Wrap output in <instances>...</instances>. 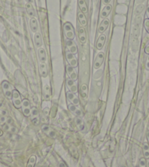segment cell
Listing matches in <instances>:
<instances>
[{
  "label": "cell",
  "instance_id": "cell-1",
  "mask_svg": "<svg viewBox=\"0 0 149 167\" xmlns=\"http://www.w3.org/2000/svg\"><path fill=\"white\" fill-rule=\"evenodd\" d=\"M64 32L68 40H73L74 38V31L72 25L70 23H65L64 24Z\"/></svg>",
  "mask_w": 149,
  "mask_h": 167
},
{
  "label": "cell",
  "instance_id": "cell-2",
  "mask_svg": "<svg viewBox=\"0 0 149 167\" xmlns=\"http://www.w3.org/2000/svg\"><path fill=\"white\" fill-rule=\"evenodd\" d=\"M12 101H13V103L15 108H21L22 100H21V98L20 93H19L18 91L16 90V89H13V90Z\"/></svg>",
  "mask_w": 149,
  "mask_h": 167
},
{
  "label": "cell",
  "instance_id": "cell-3",
  "mask_svg": "<svg viewBox=\"0 0 149 167\" xmlns=\"http://www.w3.org/2000/svg\"><path fill=\"white\" fill-rule=\"evenodd\" d=\"M2 87L3 92L8 99H12V95H13V90L11 89V86L10 83L7 81H4L2 83Z\"/></svg>",
  "mask_w": 149,
  "mask_h": 167
},
{
  "label": "cell",
  "instance_id": "cell-4",
  "mask_svg": "<svg viewBox=\"0 0 149 167\" xmlns=\"http://www.w3.org/2000/svg\"><path fill=\"white\" fill-rule=\"evenodd\" d=\"M22 111L26 117H29L31 115V107L30 103L27 99H24L21 104Z\"/></svg>",
  "mask_w": 149,
  "mask_h": 167
},
{
  "label": "cell",
  "instance_id": "cell-5",
  "mask_svg": "<svg viewBox=\"0 0 149 167\" xmlns=\"http://www.w3.org/2000/svg\"><path fill=\"white\" fill-rule=\"evenodd\" d=\"M104 56H105V55H104L103 52L98 53L96 58H95L94 63V68L95 69H98L101 67L104 61Z\"/></svg>",
  "mask_w": 149,
  "mask_h": 167
},
{
  "label": "cell",
  "instance_id": "cell-6",
  "mask_svg": "<svg viewBox=\"0 0 149 167\" xmlns=\"http://www.w3.org/2000/svg\"><path fill=\"white\" fill-rule=\"evenodd\" d=\"M66 46H67V47L68 48L69 51H70V52L72 53V54H73L74 55L77 54L78 48L75 43L73 42V40L67 39V40L66 41Z\"/></svg>",
  "mask_w": 149,
  "mask_h": 167
},
{
  "label": "cell",
  "instance_id": "cell-7",
  "mask_svg": "<svg viewBox=\"0 0 149 167\" xmlns=\"http://www.w3.org/2000/svg\"><path fill=\"white\" fill-rule=\"evenodd\" d=\"M31 117H32V122L34 125H37L39 123V112L36 107L31 108Z\"/></svg>",
  "mask_w": 149,
  "mask_h": 167
},
{
  "label": "cell",
  "instance_id": "cell-8",
  "mask_svg": "<svg viewBox=\"0 0 149 167\" xmlns=\"http://www.w3.org/2000/svg\"><path fill=\"white\" fill-rule=\"evenodd\" d=\"M105 40H106V35L105 34H102L99 37L97 42L96 47L98 50H101L103 48L104 45L105 43Z\"/></svg>",
  "mask_w": 149,
  "mask_h": 167
},
{
  "label": "cell",
  "instance_id": "cell-9",
  "mask_svg": "<svg viewBox=\"0 0 149 167\" xmlns=\"http://www.w3.org/2000/svg\"><path fill=\"white\" fill-rule=\"evenodd\" d=\"M111 10H112V5L110 4L107 5L104 8V9L102 10L101 13H100V18H103V19L106 18L107 15L110 13Z\"/></svg>",
  "mask_w": 149,
  "mask_h": 167
},
{
  "label": "cell",
  "instance_id": "cell-10",
  "mask_svg": "<svg viewBox=\"0 0 149 167\" xmlns=\"http://www.w3.org/2000/svg\"><path fill=\"white\" fill-rule=\"evenodd\" d=\"M109 23H110V21H109L108 18H105V19L101 22L100 27H99L98 28L99 32H100V33H103V32L107 30V27H108Z\"/></svg>",
  "mask_w": 149,
  "mask_h": 167
},
{
  "label": "cell",
  "instance_id": "cell-11",
  "mask_svg": "<svg viewBox=\"0 0 149 167\" xmlns=\"http://www.w3.org/2000/svg\"><path fill=\"white\" fill-rule=\"evenodd\" d=\"M37 54H38V57H39L40 62L41 63H45L46 62V51H45L44 49L43 48H39L37 51Z\"/></svg>",
  "mask_w": 149,
  "mask_h": 167
},
{
  "label": "cell",
  "instance_id": "cell-12",
  "mask_svg": "<svg viewBox=\"0 0 149 167\" xmlns=\"http://www.w3.org/2000/svg\"><path fill=\"white\" fill-rule=\"evenodd\" d=\"M78 37L81 43H85L86 42V34L84 27H81L78 30Z\"/></svg>",
  "mask_w": 149,
  "mask_h": 167
},
{
  "label": "cell",
  "instance_id": "cell-13",
  "mask_svg": "<svg viewBox=\"0 0 149 167\" xmlns=\"http://www.w3.org/2000/svg\"><path fill=\"white\" fill-rule=\"evenodd\" d=\"M40 74L43 78H46L48 76V68H47V65L45 63H41L40 65Z\"/></svg>",
  "mask_w": 149,
  "mask_h": 167
},
{
  "label": "cell",
  "instance_id": "cell-14",
  "mask_svg": "<svg viewBox=\"0 0 149 167\" xmlns=\"http://www.w3.org/2000/svg\"><path fill=\"white\" fill-rule=\"evenodd\" d=\"M34 43L37 48H41L43 44V39L40 33H36L34 34Z\"/></svg>",
  "mask_w": 149,
  "mask_h": 167
},
{
  "label": "cell",
  "instance_id": "cell-15",
  "mask_svg": "<svg viewBox=\"0 0 149 167\" xmlns=\"http://www.w3.org/2000/svg\"><path fill=\"white\" fill-rule=\"evenodd\" d=\"M78 18L79 22L83 27H85V26L87 25V20H86V16H85L84 13H82V12H79L78 13Z\"/></svg>",
  "mask_w": 149,
  "mask_h": 167
},
{
  "label": "cell",
  "instance_id": "cell-16",
  "mask_svg": "<svg viewBox=\"0 0 149 167\" xmlns=\"http://www.w3.org/2000/svg\"><path fill=\"white\" fill-rule=\"evenodd\" d=\"M26 10H27V14H28L29 16L32 17V18L34 17V15H35V12H34V8H33L31 3H27V5H26Z\"/></svg>",
  "mask_w": 149,
  "mask_h": 167
},
{
  "label": "cell",
  "instance_id": "cell-17",
  "mask_svg": "<svg viewBox=\"0 0 149 167\" xmlns=\"http://www.w3.org/2000/svg\"><path fill=\"white\" fill-rule=\"evenodd\" d=\"M43 96H44L45 100H49L51 97V88L48 84L45 85L43 88Z\"/></svg>",
  "mask_w": 149,
  "mask_h": 167
},
{
  "label": "cell",
  "instance_id": "cell-18",
  "mask_svg": "<svg viewBox=\"0 0 149 167\" xmlns=\"http://www.w3.org/2000/svg\"><path fill=\"white\" fill-rule=\"evenodd\" d=\"M78 5L81 12L84 13H87L88 8L85 0H78Z\"/></svg>",
  "mask_w": 149,
  "mask_h": 167
},
{
  "label": "cell",
  "instance_id": "cell-19",
  "mask_svg": "<svg viewBox=\"0 0 149 167\" xmlns=\"http://www.w3.org/2000/svg\"><path fill=\"white\" fill-rule=\"evenodd\" d=\"M30 28L32 32H36L38 30L37 20L34 18H32L30 20Z\"/></svg>",
  "mask_w": 149,
  "mask_h": 167
},
{
  "label": "cell",
  "instance_id": "cell-20",
  "mask_svg": "<svg viewBox=\"0 0 149 167\" xmlns=\"http://www.w3.org/2000/svg\"><path fill=\"white\" fill-rule=\"evenodd\" d=\"M143 155L145 159L149 158V144L148 143H143Z\"/></svg>",
  "mask_w": 149,
  "mask_h": 167
},
{
  "label": "cell",
  "instance_id": "cell-21",
  "mask_svg": "<svg viewBox=\"0 0 149 167\" xmlns=\"http://www.w3.org/2000/svg\"><path fill=\"white\" fill-rule=\"evenodd\" d=\"M36 161H37V158L35 156H32L29 158L28 163H27V167H34L36 163Z\"/></svg>",
  "mask_w": 149,
  "mask_h": 167
},
{
  "label": "cell",
  "instance_id": "cell-22",
  "mask_svg": "<svg viewBox=\"0 0 149 167\" xmlns=\"http://www.w3.org/2000/svg\"><path fill=\"white\" fill-rule=\"evenodd\" d=\"M133 37H134V38H137L138 39V37H139L140 36V28H139V26L135 24L134 26V27H133Z\"/></svg>",
  "mask_w": 149,
  "mask_h": 167
},
{
  "label": "cell",
  "instance_id": "cell-23",
  "mask_svg": "<svg viewBox=\"0 0 149 167\" xmlns=\"http://www.w3.org/2000/svg\"><path fill=\"white\" fill-rule=\"evenodd\" d=\"M144 5H138V7H137L136 10H135V14L136 15H140V13H142V12L143 11V10H144Z\"/></svg>",
  "mask_w": 149,
  "mask_h": 167
},
{
  "label": "cell",
  "instance_id": "cell-24",
  "mask_svg": "<svg viewBox=\"0 0 149 167\" xmlns=\"http://www.w3.org/2000/svg\"><path fill=\"white\" fill-rule=\"evenodd\" d=\"M68 63H69V64H70V65H71V66H72L73 68H77L78 67V60L75 57H74L73 59H71L70 62H68Z\"/></svg>",
  "mask_w": 149,
  "mask_h": 167
},
{
  "label": "cell",
  "instance_id": "cell-25",
  "mask_svg": "<svg viewBox=\"0 0 149 167\" xmlns=\"http://www.w3.org/2000/svg\"><path fill=\"white\" fill-rule=\"evenodd\" d=\"M74 57H75L74 55L73 54H72L71 52H70V51H67V52H66V59H67V60L68 62H70V60L73 59Z\"/></svg>",
  "mask_w": 149,
  "mask_h": 167
},
{
  "label": "cell",
  "instance_id": "cell-26",
  "mask_svg": "<svg viewBox=\"0 0 149 167\" xmlns=\"http://www.w3.org/2000/svg\"><path fill=\"white\" fill-rule=\"evenodd\" d=\"M139 167H146V159L145 158H142L140 159Z\"/></svg>",
  "mask_w": 149,
  "mask_h": 167
},
{
  "label": "cell",
  "instance_id": "cell-27",
  "mask_svg": "<svg viewBox=\"0 0 149 167\" xmlns=\"http://www.w3.org/2000/svg\"><path fill=\"white\" fill-rule=\"evenodd\" d=\"M66 70H67V73L69 75H70V74L72 73L73 71H74V68H72V67L70 65H67V67H66Z\"/></svg>",
  "mask_w": 149,
  "mask_h": 167
},
{
  "label": "cell",
  "instance_id": "cell-28",
  "mask_svg": "<svg viewBox=\"0 0 149 167\" xmlns=\"http://www.w3.org/2000/svg\"><path fill=\"white\" fill-rule=\"evenodd\" d=\"M42 130L44 133H48V132L51 130V128H50L48 125H43L42 126Z\"/></svg>",
  "mask_w": 149,
  "mask_h": 167
},
{
  "label": "cell",
  "instance_id": "cell-29",
  "mask_svg": "<svg viewBox=\"0 0 149 167\" xmlns=\"http://www.w3.org/2000/svg\"><path fill=\"white\" fill-rule=\"evenodd\" d=\"M70 79H72L73 82H74V81H76L78 79V75L77 73H76L75 71H73L72 73L70 74Z\"/></svg>",
  "mask_w": 149,
  "mask_h": 167
},
{
  "label": "cell",
  "instance_id": "cell-30",
  "mask_svg": "<svg viewBox=\"0 0 149 167\" xmlns=\"http://www.w3.org/2000/svg\"><path fill=\"white\" fill-rule=\"evenodd\" d=\"M144 27L149 34V19H148V18L144 21Z\"/></svg>",
  "mask_w": 149,
  "mask_h": 167
},
{
  "label": "cell",
  "instance_id": "cell-31",
  "mask_svg": "<svg viewBox=\"0 0 149 167\" xmlns=\"http://www.w3.org/2000/svg\"><path fill=\"white\" fill-rule=\"evenodd\" d=\"M141 21H142V17L140 16V15H137V16L135 17V24H136L137 25H138L141 23Z\"/></svg>",
  "mask_w": 149,
  "mask_h": 167
},
{
  "label": "cell",
  "instance_id": "cell-32",
  "mask_svg": "<svg viewBox=\"0 0 149 167\" xmlns=\"http://www.w3.org/2000/svg\"><path fill=\"white\" fill-rule=\"evenodd\" d=\"M70 91L71 92H72L73 94H75L76 92H78V87L77 86L74 85V84H73V85L72 86V87L70 88Z\"/></svg>",
  "mask_w": 149,
  "mask_h": 167
},
{
  "label": "cell",
  "instance_id": "cell-33",
  "mask_svg": "<svg viewBox=\"0 0 149 167\" xmlns=\"http://www.w3.org/2000/svg\"><path fill=\"white\" fill-rule=\"evenodd\" d=\"M71 103L74 105V106H78V105H79V99L76 96H74V98L71 101Z\"/></svg>",
  "mask_w": 149,
  "mask_h": 167
},
{
  "label": "cell",
  "instance_id": "cell-34",
  "mask_svg": "<svg viewBox=\"0 0 149 167\" xmlns=\"http://www.w3.org/2000/svg\"><path fill=\"white\" fill-rule=\"evenodd\" d=\"M67 98L71 101L74 98V94H73L72 92H71L70 91V92H67Z\"/></svg>",
  "mask_w": 149,
  "mask_h": 167
},
{
  "label": "cell",
  "instance_id": "cell-35",
  "mask_svg": "<svg viewBox=\"0 0 149 167\" xmlns=\"http://www.w3.org/2000/svg\"><path fill=\"white\" fill-rule=\"evenodd\" d=\"M68 108H69V110H70V111H72V112H74V111L77 110V108H76V106H74V105L73 104H70L68 106Z\"/></svg>",
  "mask_w": 149,
  "mask_h": 167
},
{
  "label": "cell",
  "instance_id": "cell-36",
  "mask_svg": "<svg viewBox=\"0 0 149 167\" xmlns=\"http://www.w3.org/2000/svg\"><path fill=\"white\" fill-rule=\"evenodd\" d=\"M7 122V117L5 116H0V124L5 125Z\"/></svg>",
  "mask_w": 149,
  "mask_h": 167
},
{
  "label": "cell",
  "instance_id": "cell-37",
  "mask_svg": "<svg viewBox=\"0 0 149 167\" xmlns=\"http://www.w3.org/2000/svg\"><path fill=\"white\" fill-rule=\"evenodd\" d=\"M73 84H74V82L72 80V79H67V86L68 87V88H70V87H72Z\"/></svg>",
  "mask_w": 149,
  "mask_h": 167
},
{
  "label": "cell",
  "instance_id": "cell-38",
  "mask_svg": "<svg viewBox=\"0 0 149 167\" xmlns=\"http://www.w3.org/2000/svg\"><path fill=\"white\" fill-rule=\"evenodd\" d=\"M75 123H76V125H78V126H79V125L84 124V122H83V120H81V118H76L75 119Z\"/></svg>",
  "mask_w": 149,
  "mask_h": 167
},
{
  "label": "cell",
  "instance_id": "cell-39",
  "mask_svg": "<svg viewBox=\"0 0 149 167\" xmlns=\"http://www.w3.org/2000/svg\"><path fill=\"white\" fill-rule=\"evenodd\" d=\"M48 136H49L50 137H51V138H54L55 136H56V133H55L54 131H53V130H50L49 132H48Z\"/></svg>",
  "mask_w": 149,
  "mask_h": 167
},
{
  "label": "cell",
  "instance_id": "cell-40",
  "mask_svg": "<svg viewBox=\"0 0 149 167\" xmlns=\"http://www.w3.org/2000/svg\"><path fill=\"white\" fill-rule=\"evenodd\" d=\"M48 114H49V108L48 107L45 108L43 109V114H44V116H48Z\"/></svg>",
  "mask_w": 149,
  "mask_h": 167
},
{
  "label": "cell",
  "instance_id": "cell-41",
  "mask_svg": "<svg viewBox=\"0 0 149 167\" xmlns=\"http://www.w3.org/2000/svg\"><path fill=\"white\" fill-rule=\"evenodd\" d=\"M13 123V120H12L11 118H7V122L6 124H8V125H10V124Z\"/></svg>",
  "mask_w": 149,
  "mask_h": 167
},
{
  "label": "cell",
  "instance_id": "cell-42",
  "mask_svg": "<svg viewBox=\"0 0 149 167\" xmlns=\"http://www.w3.org/2000/svg\"><path fill=\"white\" fill-rule=\"evenodd\" d=\"M145 68L148 70H149V56H148V59H147L146 61V64H145Z\"/></svg>",
  "mask_w": 149,
  "mask_h": 167
},
{
  "label": "cell",
  "instance_id": "cell-43",
  "mask_svg": "<svg viewBox=\"0 0 149 167\" xmlns=\"http://www.w3.org/2000/svg\"><path fill=\"white\" fill-rule=\"evenodd\" d=\"M110 1H111V0H103V4L105 5H107L110 3Z\"/></svg>",
  "mask_w": 149,
  "mask_h": 167
},
{
  "label": "cell",
  "instance_id": "cell-44",
  "mask_svg": "<svg viewBox=\"0 0 149 167\" xmlns=\"http://www.w3.org/2000/svg\"><path fill=\"white\" fill-rule=\"evenodd\" d=\"M74 113L75 114L77 115V116H80V115L81 114V110H79V109H77L75 111H74Z\"/></svg>",
  "mask_w": 149,
  "mask_h": 167
},
{
  "label": "cell",
  "instance_id": "cell-45",
  "mask_svg": "<svg viewBox=\"0 0 149 167\" xmlns=\"http://www.w3.org/2000/svg\"><path fill=\"white\" fill-rule=\"evenodd\" d=\"M145 54H149V45H148V46L145 47Z\"/></svg>",
  "mask_w": 149,
  "mask_h": 167
},
{
  "label": "cell",
  "instance_id": "cell-46",
  "mask_svg": "<svg viewBox=\"0 0 149 167\" xmlns=\"http://www.w3.org/2000/svg\"><path fill=\"white\" fill-rule=\"evenodd\" d=\"M78 128H79V130H84V128H85V126H84V124H82V125H79Z\"/></svg>",
  "mask_w": 149,
  "mask_h": 167
},
{
  "label": "cell",
  "instance_id": "cell-47",
  "mask_svg": "<svg viewBox=\"0 0 149 167\" xmlns=\"http://www.w3.org/2000/svg\"><path fill=\"white\" fill-rule=\"evenodd\" d=\"M10 131L13 132V133H15V132H16V128H14V127H11V128H10Z\"/></svg>",
  "mask_w": 149,
  "mask_h": 167
},
{
  "label": "cell",
  "instance_id": "cell-48",
  "mask_svg": "<svg viewBox=\"0 0 149 167\" xmlns=\"http://www.w3.org/2000/svg\"><path fill=\"white\" fill-rule=\"evenodd\" d=\"M4 128L5 129V130H9V129H10V128L9 125H8V124H6V125H5Z\"/></svg>",
  "mask_w": 149,
  "mask_h": 167
},
{
  "label": "cell",
  "instance_id": "cell-49",
  "mask_svg": "<svg viewBox=\"0 0 149 167\" xmlns=\"http://www.w3.org/2000/svg\"><path fill=\"white\" fill-rule=\"evenodd\" d=\"M59 167H67V166H66V165H65V163H64V162H61L59 163Z\"/></svg>",
  "mask_w": 149,
  "mask_h": 167
},
{
  "label": "cell",
  "instance_id": "cell-50",
  "mask_svg": "<svg viewBox=\"0 0 149 167\" xmlns=\"http://www.w3.org/2000/svg\"><path fill=\"white\" fill-rule=\"evenodd\" d=\"M146 15L147 17H148V19H149V6L148 7V8H147L146 10Z\"/></svg>",
  "mask_w": 149,
  "mask_h": 167
},
{
  "label": "cell",
  "instance_id": "cell-51",
  "mask_svg": "<svg viewBox=\"0 0 149 167\" xmlns=\"http://www.w3.org/2000/svg\"><path fill=\"white\" fill-rule=\"evenodd\" d=\"M147 139H148V142L149 144V131H148V133H147Z\"/></svg>",
  "mask_w": 149,
  "mask_h": 167
},
{
  "label": "cell",
  "instance_id": "cell-52",
  "mask_svg": "<svg viewBox=\"0 0 149 167\" xmlns=\"http://www.w3.org/2000/svg\"><path fill=\"white\" fill-rule=\"evenodd\" d=\"M27 2V3H32L33 2V0H26Z\"/></svg>",
  "mask_w": 149,
  "mask_h": 167
},
{
  "label": "cell",
  "instance_id": "cell-53",
  "mask_svg": "<svg viewBox=\"0 0 149 167\" xmlns=\"http://www.w3.org/2000/svg\"><path fill=\"white\" fill-rule=\"evenodd\" d=\"M2 135H3V132H2V130L0 129V136H2Z\"/></svg>",
  "mask_w": 149,
  "mask_h": 167
},
{
  "label": "cell",
  "instance_id": "cell-54",
  "mask_svg": "<svg viewBox=\"0 0 149 167\" xmlns=\"http://www.w3.org/2000/svg\"><path fill=\"white\" fill-rule=\"evenodd\" d=\"M144 0H138V3H140V2H143Z\"/></svg>",
  "mask_w": 149,
  "mask_h": 167
},
{
  "label": "cell",
  "instance_id": "cell-55",
  "mask_svg": "<svg viewBox=\"0 0 149 167\" xmlns=\"http://www.w3.org/2000/svg\"><path fill=\"white\" fill-rule=\"evenodd\" d=\"M2 106H3V103L2 102H0V108L2 107Z\"/></svg>",
  "mask_w": 149,
  "mask_h": 167
},
{
  "label": "cell",
  "instance_id": "cell-56",
  "mask_svg": "<svg viewBox=\"0 0 149 167\" xmlns=\"http://www.w3.org/2000/svg\"><path fill=\"white\" fill-rule=\"evenodd\" d=\"M2 110L0 109V115H1V116H2Z\"/></svg>",
  "mask_w": 149,
  "mask_h": 167
}]
</instances>
